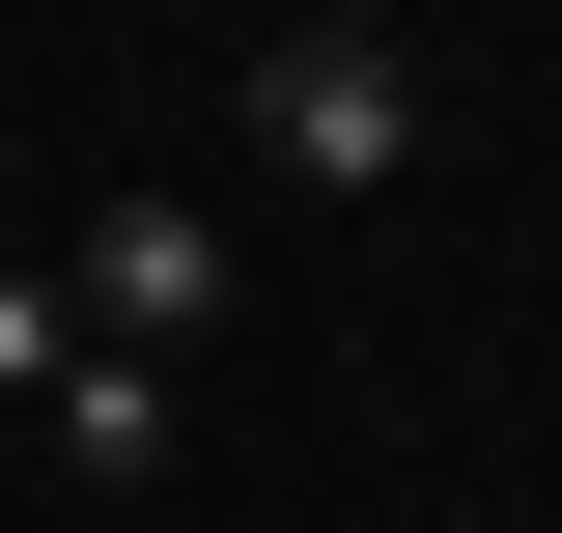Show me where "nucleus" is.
I'll return each mask as SVG.
<instances>
[{"label": "nucleus", "mask_w": 562, "mask_h": 533, "mask_svg": "<svg viewBox=\"0 0 562 533\" xmlns=\"http://www.w3.org/2000/svg\"><path fill=\"white\" fill-rule=\"evenodd\" d=\"M225 140H254L281 197H394L422 140H450V84H422L394 29H254V57H225Z\"/></svg>", "instance_id": "nucleus-1"}, {"label": "nucleus", "mask_w": 562, "mask_h": 533, "mask_svg": "<svg viewBox=\"0 0 562 533\" xmlns=\"http://www.w3.org/2000/svg\"><path fill=\"white\" fill-rule=\"evenodd\" d=\"M57 309L113 337V365H198V337L254 309V253H225V197H169V169H113V197L57 225Z\"/></svg>", "instance_id": "nucleus-2"}, {"label": "nucleus", "mask_w": 562, "mask_h": 533, "mask_svg": "<svg viewBox=\"0 0 562 533\" xmlns=\"http://www.w3.org/2000/svg\"><path fill=\"white\" fill-rule=\"evenodd\" d=\"M85 365V309H57V253H0V394H57Z\"/></svg>", "instance_id": "nucleus-4"}, {"label": "nucleus", "mask_w": 562, "mask_h": 533, "mask_svg": "<svg viewBox=\"0 0 562 533\" xmlns=\"http://www.w3.org/2000/svg\"><path fill=\"white\" fill-rule=\"evenodd\" d=\"M29 450H57L85 506H113V477H169V365H113V337H85L57 394H29Z\"/></svg>", "instance_id": "nucleus-3"}]
</instances>
